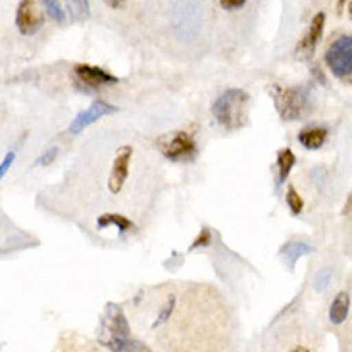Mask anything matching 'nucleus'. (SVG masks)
I'll list each match as a JSON object with an SVG mask.
<instances>
[{
    "instance_id": "f257e3e1",
    "label": "nucleus",
    "mask_w": 352,
    "mask_h": 352,
    "mask_svg": "<svg viewBox=\"0 0 352 352\" xmlns=\"http://www.w3.org/2000/svg\"><path fill=\"white\" fill-rule=\"evenodd\" d=\"M98 341L108 351H151L143 343L131 339V331H129V324H127V318H125L124 310H122V306L114 305V302L106 305L104 314L100 318Z\"/></svg>"
},
{
    "instance_id": "f03ea898",
    "label": "nucleus",
    "mask_w": 352,
    "mask_h": 352,
    "mask_svg": "<svg viewBox=\"0 0 352 352\" xmlns=\"http://www.w3.org/2000/svg\"><path fill=\"white\" fill-rule=\"evenodd\" d=\"M270 95L274 98L277 112L281 120L285 122H295L312 112L314 108V98L308 87H270Z\"/></svg>"
},
{
    "instance_id": "7ed1b4c3",
    "label": "nucleus",
    "mask_w": 352,
    "mask_h": 352,
    "mask_svg": "<svg viewBox=\"0 0 352 352\" xmlns=\"http://www.w3.org/2000/svg\"><path fill=\"white\" fill-rule=\"evenodd\" d=\"M250 96L243 89H228L214 100L212 116L226 129H239L247 124Z\"/></svg>"
},
{
    "instance_id": "20e7f679",
    "label": "nucleus",
    "mask_w": 352,
    "mask_h": 352,
    "mask_svg": "<svg viewBox=\"0 0 352 352\" xmlns=\"http://www.w3.org/2000/svg\"><path fill=\"white\" fill-rule=\"evenodd\" d=\"M325 62L335 77L351 83L352 77V37L343 35L335 38L325 52Z\"/></svg>"
},
{
    "instance_id": "39448f33",
    "label": "nucleus",
    "mask_w": 352,
    "mask_h": 352,
    "mask_svg": "<svg viewBox=\"0 0 352 352\" xmlns=\"http://www.w3.org/2000/svg\"><path fill=\"white\" fill-rule=\"evenodd\" d=\"M158 148L168 160L183 162V160L195 158L197 143H195V137L187 131H173V133L164 135L158 141Z\"/></svg>"
},
{
    "instance_id": "423d86ee",
    "label": "nucleus",
    "mask_w": 352,
    "mask_h": 352,
    "mask_svg": "<svg viewBox=\"0 0 352 352\" xmlns=\"http://www.w3.org/2000/svg\"><path fill=\"white\" fill-rule=\"evenodd\" d=\"M173 25L183 41H189L200 28V10L195 0H175L173 6Z\"/></svg>"
},
{
    "instance_id": "0eeeda50",
    "label": "nucleus",
    "mask_w": 352,
    "mask_h": 352,
    "mask_svg": "<svg viewBox=\"0 0 352 352\" xmlns=\"http://www.w3.org/2000/svg\"><path fill=\"white\" fill-rule=\"evenodd\" d=\"M45 25V16L38 10L37 0H19L16 10V28L21 35L31 37Z\"/></svg>"
},
{
    "instance_id": "6e6552de",
    "label": "nucleus",
    "mask_w": 352,
    "mask_h": 352,
    "mask_svg": "<svg viewBox=\"0 0 352 352\" xmlns=\"http://www.w3.org/2000/svg\"><path fill=\"white\" fill-rule=\"evenodd\" d=\"M116 112H118V108H116L114 104H110V102H106V100H95L87 110L79 112V114L74 118V122L69 124L67 131L72 135L81 133V131H85L87 127H91L93 124H96L98 120H102L104 116L116 114Z\"/></svg>"
},
{
    "instance_id": "1a4fd4ad",
    "label": "nucleus",
    "mask_w": 352,
    "mask_h": 352,
    "mask_svg": "<svg viewBox=\"0 0 352 352\" xmlns=\"http://www.w3.org/2000/svg\"><path fill=\"white\" fill-rule=\"evenodd\" d=\"M74 74H76L77 81L81 85H85L87 89H91V91L100 89V87L118 85L120 83V77L112 76L110 72H106L102 67L91 66V64H77L74 67Z\"/></svg>"
},
{
    "instance_id": "9d476101",
    "label": "nucleus",
    "mask_w": 352,
    "mask_h": 352,
    "mask_svg": "<svg viewBox=\"0 0 352 352\" xmlns=\"http://www.w3.org/2000/svg\"><path fill=\"white\" fill-rule=\"evenodd\" d=\"M133 158V146L131 144H124L120 146V151L116 154L112 170H110V179H108V189L110 192L118 195L120 190L124 189L125 181L129 177V164Z\"/></svg>"
},
{
    "instance_id": "9b49d317",
    "label": "nucleus",
    "mask_w": 352,
    "mask_h": 352,
    "mask_svg": "<svg viewBox=\"0 0 352 352\" xmlns=\"http://www.w3.org/2000/svg\"><path fill=\"white\" fill-rule=\"evenodd\" d=\"M324 28H325V14L324 12H318L310 25L306 29V33L300 37L298 41V47H296V56L302 58V60H308L312 58L314 54L316 47L320 45V38L324 35Z\"/></svg>"
},
{
    "instance_id": "f8f14e48",
    "label": "nucleus",
    "mask_w": 352,
    "mask_h": 352,
    "mask_svg": "<svg viewBox=\"0 0 352 352\" xmlns=\"http://www.w3.org/2000/svg\"><path fill=\"white\" fill-rule=\"evenodd\" d=\"M310 252H314V247L305 243V241H289V243H285V245L281 247V250H279V254L283 258V262L289 266V270H295L298 258L306 256V254H310Z\"/></svg>"
},
{
    "instance_id": "ddd939ff",
    "label": "nucleus",
    "mask_w": 352,
    "mask_h": 352,
    "mask_svg": "<svg viewBox=\"0 0 352 352\" xmlns=\"http://www.w3.org/2000/svg\"><path fill=\"white\" fill-rule=\"evenodd\" d=\"M349 312H351V295L343 291L335 296L333 302L329 306V322L335 325H341L343 322H346Z\"/></svg>"
},
{
    "instance_id": "4468645a",
    "label": "nucleus",
    "mask_w": 352,
    "mask_h": 352,
    "mask_svg": "<svg viewBox=\"0 0 352 352\" xmlns=\"http://www.w3.org/2000/svg\"><path fill=\"white\" fill-rule=\"evenodd\" d=\"M325 141H327V129L325 127H306L298 133V143L308 151L322 148Z\"/></svg>"
},
{
    "instance_id": "2eb2a0df",
    "label": "nucleus",
    "mask_w": 352,
    "mask_h": 352,
    "mask_svg": "<svg viewBox=\"0 0 352 352\" xmlns=\"http://www.w3.org/2000/svg\"><path fill=\"white\" fill-rule=\"evenodd\" d=\"M96 228H118L122 233H125V231H133L135 226L131 219L124 218V216H118V214H104V216H100V218L96 219Z\"/></svg>"
},
{
    "instance_id": "dca6fc26",
    "label": "nucleus",
    "mask_w": 352,
    "mask_h": 352,
    "mask_svg": "<svg viewBox=\"0 0 352 352\" xmlns=\"http://www.w3.org/2000/svg\"><path fill=\"white\" fill-rule=\"evenodd\" d=\"M66 2V12L69 18L81 23L91 18V2L89 0H64Z\"/></svg>"
},
{
    "instance_id": "f3484780",
    "label": "nucleus",
    "mask_w": 352,
    "mask_h": 352,
    "mask_svg": "<svg viewBox=\"0 0 352 352\" xmlns=\"http://www.w3.org/2000/svg\"><path fill=\"white\" fill-rule=\"evenodd\" d=\"M295 162H296V158L291 148H283V151H279V153H277L279 183H285L287 177H289V173H291V170H293V166H295Z\"/></svg>"
},
{
    "instance_id": "a211bd4d",
    "label": "nucleus",
    "mask_w": 352,
    "mask_h": 352,
    "mask_svg": "<svg viewBox=\"0 0 352 352\" xmlns=\"http://www.w3.org/2000/svg\"><path fill=\"white\" fill-rule=\"evenodd\" d=\"M41 2H43L48 16L54 19L56 23H64L66 21V10L62 8L60 0H41Z\"/></svg>"
},
{
    "instance_id": "6ab92c4d",
    "label": "nucleus",
    "mask_w": 352,
    "mask_h": 352,
    "mask_svg": "<svg viewBox=\"0 0 352 352\" xmlns=\"http://www.w3.org/2000/svg\"><path fill=\"white\" fill-rule=\"evenodd\" d=\"M287 204H289V208H291V212H293L295 216H298V214L302 212V208H305V200L300 199V195L296 192V189L293 185L287 187Z\"/></svg>"
},
{
    "instance_id": "aec40b11",
    "label": "nucleus",
    "mask_w": 352,
    "mask_h": 352,
    "mask_svg": "<svg viewBox=\"0 0 352 352\" xmlns=\"http://www.w3.org/2000/svg\"><path fill=\"white\" fill-rule=\"evenodd\" d=\"M173 310H175V298H173V296H170V298H168V302H166V308H164L162 312H160L158 320H156V322L153 324L154 329H156V327H160V325H162L164 322H166V320H168V318L173 314Z\"/></svg>"
},
{
    "instance_id": "412c9836",
    "label": "nucleus",
    "mask_w": 352,
    "mask_h": 352,
    "mask_svg": "<svg viewBox=\"0 0 352 352\" xmlns=\"http://www.w3.org/2000/svg\"><path fill=\"white\" fill-rule=\"evenodd\" d=\"M329 281H331V270H322L314 279V287L318 291H324L325 287L329 285Z\"/></svg>"
},
{
    "instance_id": "4be33fe9",
    "label": "nucleus",
    "mask_w": 352,
    "mask_h": 352,
    "mask_svg": "<svg viewBox=\"0 0 352 352\" xmlns=\"http://www.w3.org/2000/svg\"><path fill=\"white\" fill-rule=\"evenodd\" d=\"M16 162V151H10L6 156H4V160L0 162V179L8 173V170L12 168V164Z\"/></svg>"
},
{
    "instance_id": "5701e85b",
    "label": "nucleus",
    "mask_w": 352,
    "mask_h": 352,
    "mask_svg": "<svg viewBox=\"0 0 352 352\" xmlns=\"http://www.w3.org/2000/svg\"><path fill=\"white\" fill-rule=\"evenodd\" d=\"M56 156H58V148H48L47 153L45 154H41L37 158V166H50V164L54 162L56 160Z\"/></svg>"
},
{
    "instance_id": "b1692460",
    "label": "nucleus",
    "mask_w": 352,
    "mask_h": 352,
    "mask_svg": "<svg viewBox=\"0 0 352 352\" xmlns=\"http://www.w3.org/2000/svg\"><path fill=\"white\" fill-rule=\"evenodd\" d=\"M218 4L226 12H235V10L243 8L247 4V0H218Z\"/></svg>"
},
{
    "instance_id": "393cba45",
    "label": "nucleus",
    "mask_w": 352,
    "mask_h": 352,
    "mask_svg": "<svg viewBox=\"0 0 352 352\" xmlns=\"http://www.w3.org/2000/svg\"><path fill=\"white\" fill-rule=\"evenodd\" d=\"M210 245V231L206 228L200 231V235L197 237V241H192V245H190V250L192 248H200V247H208Z\"/></svg>"
},
{
    "instance_id": "a878e982",
    "label": "nucleus",
    "mask_w": 352,
    "mask_h": 352,
    "mask_svg": "<svg viewBox=\"0 0 352 352\" xmlns=\"http://www.w3.org/2000/svg\"><path fill=\"white\" fill-rule=\"evenodd\" d=\"M106 6L108 8H114V10H124L125 8V0H104Z\"/></svg>"
},
{
    "instance_id": "bb28decb",
    "label": "nucleus",
    "mask_w": 352,
    "mask_h": 352,
    "mask_svg": "<svg viewBox=\"0 0 352 352\" xmlns=\"http://www.w3.org/2000/svg\"><path fill=\"white\" fill-rule=\"evenodd\" d=\"M344 2H346V0H339V8H343Z\"/></svg>"
}]
</instances>
